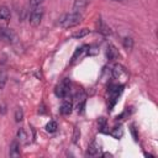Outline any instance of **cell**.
I'll return each instance as SVG.
<instances>
[{
	"mask_svg": "<svg viewBox=\"0 0 158 158\" xmlns=\"http://www.w3.org/2000/svg\"><path fill=\"white\" fill-rule=\"evenodd\" d=\"M83 16L81 14H78V12H70V14H64L59 17L58 20V25L63 28H70V27H74L80 23Z\"/></svg>",
	"mask_w": 158,
	"mask_h": 158,
	"instance_id": "cell-1",
	"label": "cell"
},
{
	"mask_svg": "<svg viewBox=\"0 0 158 158\" xmlns=\"http://www.w3.org/2000/svg\"><path fill=\"white\" fill-rule=\"evenodd\" d=\"M69 91H70V81H69V79H67V78L63 79V80L56 86V89H54L56 95H57L58 98H60V99L67 98L68 94H69Z\"/></svg>",
	"mask_w": 158,
	"mask_h": 158,
	"instance_id": "cell-2",
	"label": "cell"
},
{
	"mask_svg": "<svg viewBox=\"0 0 158 158\" xmlns=\"http://www.w3.org/2000/svg\"><path fill=\"white\" fill-rule=\"evenodd\" d=\"M43 14H44V9L42 6H36L33 7V10L31 11V15H30V23L32 26H38L43 19Z\"/></svg>",
	"mask_w": 158,
	"mask_h": 158,
	"instance_id": "cell-3",
	"label": "cell"
},
{
	"mask_svg": "<svg viewBox=\"0 0 158 158\" xmlns=\"http://www.w3.org/2000/svg\"><path fill=\"white\" fill-rule=\"evenodd\" d=\"M112 77L115 79H117L120 83H125L128 79V73H127L126 68L122 67L121 64H115L112 68Z\"/></svg>",
	"mask_w": 158,
	"mask_h": 158,
	"instance_id": "cell-4",
	"label": "cell"
},
{
	"mask_svg": "<svg viewBox=\"0 0 158 158\" xmlns=\"http://www.w3.org/2000/svg\"><path fill=\"white\" fill-rule=\"evenodd\" d=\"M122 93V85H112L110 89H109V95H110V106L112 107L115 105V102L117 101L120 94Z\"/></svg>",
	"mask_w": 158,
	"mask_h": 158,
	"instance_id": "cell-5",
	"label": "cell"
},
{
	"mask_svg": "<svg viewBox=\"0 0 158 158\" xmlns=\"http://www.w3.org/2000/svg\"><path fill=\"white\" fill-rule=\"evenodd\" d=\"M0 37L7 42H12L15 40V33L6 27H0Z\"/></svg>",
	"mask_w": 158,
	"mask_h": 158,
	"instance_id": "cell-6",
	"label": "cell"
},
{
	"mask_svg": "<svg viewBox=\"0 0 158 158\" xmlns=\"http://www.w3.org/2000/svg\"><path fill=\"white\" fill-rule=\"evenodd\" d=\"M88 4H89L88 0H75L74 4H73V12L81 14V12L86 9Z\"/></svg>",
	"mask_w": 158,
	"mask_h": 158,
	"instance_id": "cell-7",
	"label": "cell"
},
{
	"mask_svg": "<svg viewBox=\"0 0 158 158\" xmlns=\"http://www.w3.org/2000/svg\"><path fill=\"white\" fill-rule=\"evenodd\" d=\"M118 49L114 46V44H109L107 46V49H106V57H107V59L109 60H115V59H117L118 58Z\"/></svg>",
	"mask_w": 158,
	"mask_h": 158,
	"instance_id": "cell-8",
	"label": "cell"
},
{
	"mask_svg": "<svg viewBox=\"0 0 158 158\" xmlns=\"http://www.w3.org/2000/svg\"><path fill=\"white\" fill-rule=\"evenodd\" d=\"M9 154H10V157H19V156L21 154L19 141H12V143H11V146H10Z\"/></svg>",
	"mask_w": 158,
	"mask_h": 158,
	"instance_id": "cell-9",
	"label": "cell"
},
{
	"mask_svg": "<svg viewBox=\"0 0 158 158\" xmlns=\"http://www.w3.org/2000/svg\"><path fill=\"white\" fill-rule=\"evenodd\" d=\"M99 151H100V147H99V143L96 141H93L86 151V156H98L99 154Z\"/></svg>",
	"mask_w": 158,
	"mask_h": 158,
	"instance_id": "cell-10",
	"label": "cell"
},
{
	"mask_svg": "<svg viewBox=\"0 0 158 158\" xmlns=\"http://www.w3.org/2000/svg\"><path fill=\"white\" fill-rule=\"evenodd\" d=\"M88 44H84V46H81V47H79V48H77L75 49V52H74V54H73V57H72V63L73 62H75L78 58H80L86 51H88Z\"/></svg>",
	"mask_w": 158,
	"mask_h": 158,
	"instance_id": "cell-11",
	"label": "cell"
},
{
	"mask_svg": "<svg viewBox=\"0 0 158 158\" xmlns=\"http://www.w3.org/2000/svg\"><path fill=\"white\" fill-rule=\"evenodd\" d=\"M98 31L101 33V35H104V36H109L110 33H111V31H110V28L102 22V20L101 19H99L98 20Z\"/></svg>",
	"mask_w": 158,
	"mask_h": 158,
	"instance_id": "cell-12",
	"label": "cell"
},
{
	"mask_svg": "<svg viewBox=\"0 0 158 158\" xmlns=\"http://www.w3.org/2000/svg\"><path fill=\"white\" fill-rule=\"evenodd\" d=\"M72 109H73L72 102H70V101H64V102L60 105L59 111H60L62 115H69V114L72 112Z\"/></svg>",
	"mask_w": 158,
	"mask_h": 158,
	"instance_id": "cell-13",
	"label": "cell"
},
{
	"mask_svg": "<svg viewBox=\"0 0 158 158\" xmlns=\"http://www.w3.org/2000/svg\"><path fill=\"white\" fill-rule=\"evenodd\" d=\"M10 16H11V14H10V10H9V7L7 6H0V20H2V21H7L9 19H10Z\"/></svg>",
	"mask_w": 158,
	"mask_h": 158,
	"instance_id": "cell-14",
	"label": "cell"
},
{
	"mask_svg": "<svg viewBox=\"0 0 158 158\" xmlns=\"http://www.w3.org/2000/svg\"><path fill=\"white\" fill-rule=\"evenodd\" d=\"M7 81V73L5 69H0V90H2Z\"/></svg>",
	"mask_w": 158,
	"mask_h": 158,
	"instance_id": "cell-15",
	"label": "cell"
},
{
	"mask_svg": "<svg viewBox=\"0 0 158 158\" xmlns=\"http://www.w3.org/2000/svg\"><path fill=\"white\" fill-rule=\"evenodd\" d=\"M110 135L114 137V138H121L122 135H123V131H122V127L121 126H116L115 128H112V131L110 132Z\"/></svg>",
	"mask_w": 158,
	"mask_h": 158,
	"instance_id": "cell-16",
	"label": "cell"
},
{
	"mask_svg": "<svg viewBox=\"0 0 158 158\" xmlns=\"http://www.w3.org/2000/svg\"><path fill=\"white\" fill-rule=\"evenodd\" d=\"M17 139L20 141V143H26L27 142V133L25 132L23 128H20L17 131Z\"/></svg>",
	"mask_w": 158,
	"mask_h": 158,
	"instance_id": "cell-17",
	"label": "cell"
},
{
	"mask_svg": "<svg viewBox=\"0 0 158 158\" xmlns=\"http://www.w3.org/2000/svg\"><path fill=\"white\" fill-rule=\"evenodd\" d=\"M122 44H123L125 49L131 51V49H132V47H133V40H132L131 37H125V38H123V41H122Z\"/></svg>",
	"mask_w": 158,
	"mask_h": 158,
	"instance_id": "cell-18",
	"label": "cell"
},
{
	"mask_svg": "<svg viewBox=\"0 0 158 158\" xmlns=\"http://www.w3.org/2000/svg\"><path fill=\"white\" fill-rule=\"evenodd\" d=\"M89 32H90V31H89L88 28H83V30H80V31H78V32H74V33L72 35V38H81V37L86 36Z\"/></svg>",
	"mask_w": 158,
	"mask_h": 158,
	"instance_id": "cell-19",
	"label": "cell"
},
{
	"mask_svg": "<svg viewBox=\"0 0 158 158\" xmlns=\"http://www.w3.org/2000/svg\"><path fill=\"white\" fill-rule=\"evenodd\" d=\"M57 128H58V126H57V122H56V121H49V122L46 125V130H47L48 132H51V133L56 132Z\"/></svg>",
	"mask_w": 158,
	"mask_h": 158,
	"instance_id": "cell-20",
	"label": "cell"
},
{
	"mask_svg": "<svg viewBox=\"0 0 158 158\" xmlns=\"http://www.w3.org/2000/svg\"><path fill=\"white\" fill-rule=\"evenodd\" d=\"M23 120V111L21 107H17L15 110V121L16 122H21Z\"/></svg>",
	"mask_w": 158,
	"mask_h": 158,
	"instance_id": "cell-21",
	"label": "cell"
},
{
	"mask_svg": "<svg viewBox=\"0 0 158 158\" xmlns=\"http://www.w3.org/2000/svg\"><path fill=\"white\" fill-rule=\"evenodd\" d=\"M79 137H80V130L75 126V127H74V133H73V142L77 143V142L79 141Z\"/></svg>",
	"mask_w": 158,
	"mask_h": 158,
	"instance_id": "cell-22",
	"label": "cell"
},
{
	"mask_svg": "<svg viewBox=\"0 0 158 158\" xmlns=\"http://www.w3.org/2000/svg\"><path fill=\"white\" fill-rule=\"evenodd\" d=\"M86 52H88V54H89V56H95L96 53H99V49H98V47H96V46H93V47H90V46H89Z\"/></svg>",
	"mask_w": 158,
	"mask_h": 158,
	"instance_id": "cell-23",
	"label": "cell"
},
{
	"mask_svg": "<svg viewBox=\"0 0 158 158\" xmlns=\"http://www.w3.org/2000/svg\"><path fill=\"white\" fill-rule=\"evenodd\" d=\"M98 125H99V128L100 131H104V128L106 127V120L104 117H100L99 121H98Z\"/></svg>",
	"mask_w": 158,
	"mask_h": 158,
	"instance_id": "cell-24",
	"label": "cell"
},
{
	"mask_svg": "<svg viewBox=\"0 0 158 158\" xmlns=\"http://www.w3.org/2000/svg\"><path fill=\"white\" fill-rule=\"evenodd\" d=\"M131 133H132V137L135 141H138V135H137V131H136V126L135 125H131Z\"/></svg>",
	"mask_w": 158,
	"mask_h": 158,
	"instance_id": "cell-25",
	"label": "cell"
},
{
	"mask_svg": "<svg viewBox=\"0 0 158 158\" xmlns=\"http://www.w3.org/2000/svg\"><path fill=\"white\" fill-rule=\"evenodd\" d=\"M43 1H44V0H30V6H31V7H36V6L41 5Z\"/></svg>",
	"mask_w": 158,
	"mask_h": 158,
	"instance_id": "cell-26",
	"label": "cell"
},
{
	"mask_svg": "<svg viewBox=\"0 0 158 158\" xmlns=\"http://www.w3.org/2000/svg\"><path fill=\"white\" fill-rule=\"evenodd\" d=\"M114 1H122V0H114Z\"/></svg>",
	"mask_w": 158,
	"mask_h": 158,
	"instance_id": "cell-27",
	"label": "cell"
}]
</instances>
